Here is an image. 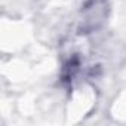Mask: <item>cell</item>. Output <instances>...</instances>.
Listing matches in <instances>:
<instances>
[{
  "instance_id": "cell-1",
  "label": "cell",
  "mask_w": 126,
  "mask_h": 126,
  "mask_svg": "<svg viewBox=\"0 0 126 126\" xmlns=\"http://www.w3.org/2000/svg\"><path fill=\"white\" fill-rule=\"evenodd\" d=\"M108 5L105 0H89L82 9V30L91 33L101 27L107 18Z\"/></svg>"
}]
</instances>
